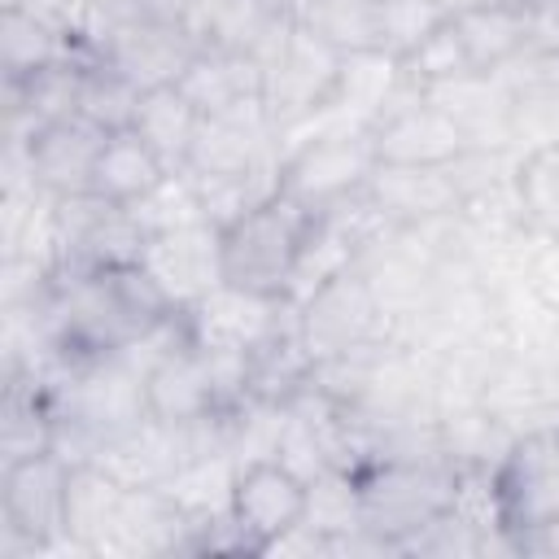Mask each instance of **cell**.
<instances>
[{"instance_id": "1", "label": "cell", "mask_w": 559, "mask_h": 559, "mask_svg": "<svg viewBox=\"0 0 559 559\" xmlns=\"http://www.w3.org/2000/svg\"><path fill=\"white\" fill-rule=\"evenodd\" d=\"M319 210L293 201L288 192H275L245 210L236 223L218 227V253H223V280L249 293L284 297L293 266L310 240Z\"/></svg>"}, {"instance_id": "2", "label": "cell", "mask_w": 559, "mask_h": 559, "mask_svg": "<svg viewBox=\"0 0 559 559\" xmlns=\"http://www.w3.org/2000/svg\"><path fill=\"white\" fill-rule=\"evenodd\" d=\"M362 485V528L380 533L384 542H406L432 515L454 507L459 463L450 454L424 459H376L358 472Z\"/></svg>"}, {"instance_id": "3", "label": "cell", "mask_w": 559, "mask_h": 559, "mask_svg": "<svg viewBox=\"0 0 559 559\" xmlns=\"http://www.w3.org/2000/svg\"><path fill=\"white\" fill-rule=\"evenodd\" d=\"M493 498L502 533L515 537L520 555L528 537L559 524V424H537L511 437L493 463Z\"/></svg>"}, {"instance_id": "4", "label": "cell", "mask_w": 559, "mask_h": 559, "mask_svg": "<svg viewBox=\"0 0 559 559\" xmlns=\"http://www.w3.org/2000/svg\"><path fill=\"white\" fill-rule=\"evenodd\" d=\"M66 489L70 463L52 450L4 463L0 480V555L35 559L66 537Z\"/></svg>"}, {"instance_id": "5", "label": "cell", "mask_w": 559, "mask_h": 559, "mask_svg": "<svg viewBox=\"0 0 559 559\" xmlns=\"http://www.w3.org/2000/svg\"><path fill=\"white\" fill-rule=\"evenodd\" d=\"M297 310H301V336H306V349L314 354V367L328 362V358L367 349V345L397 341L393 336V314H389L384 297L376 293V284L362 266H349V271L332 275Z\"/></svg>"}, {"instance_id": "6", "label": "cell", "mask_w": 559, "mask_h": 559, "mask_svg": "<svg viewBox=\"0 0 559 559\" xmlns=\"http://www.w3.org/2000/svg\"><path fill=\"white\" fill-rule=\"evenodd\" d=\"M380 166L371 127H323L310 140H297L280 166V192L310 210H328L367 188Z\"/></svg>"}, {"instance_id": "7", "label": "cell", "mask_w": 559, "mask_h": 559, "mask_svg": "<svg viewBox=\"0 0 559 559\" xmlns=\"http://www.w3.org/2000/svg\"><path fill=\"white\" fill-rule=\"evenodd\" d=\"M52 240H57L52 271H109L140 262L148 236L131 214V205L105 201L100 192H74L52 201Z\"/></svg>"}, {"instance_id": "8", "label": "cell", "mask_w": 559, "mask_h": 559, "mask_svg": "<svg viewBox=\"0 0 559 559\" xmlns=\"http://www.w3.org/2000/svg\"><path fill=\"white\" fill-rule=\"evenodd\" d=\"M341 61H345V52H336L332 44L310 35L301 22L262 61V105H266L271 122L280 127V135H293L323 114V105L336 87Z\"/></svg>"}, {"instance_id": "9", "label": "cell", "mask_w": 559, "mask_h": 559, "mask_svg": "<svg viewBox=\"0 0 559 559\" xmlns=\"http://www.w3.org/2000/svg\"><path fill=\"white\" fill-rule=\"evenodd\" d=\"M371 135H376L380 162L389 166H454L467 153L459 122L406 74L397 79L389 105L371 122Z\"/></svg>"}, {"instance_id": "10", "label": "cell", "mask_w": 559, "mask_h": 559, "mask_svg": "<svg viewBox=\"0 0 559 559\" xmlns=\"http://www.w3.org/2000/svg\"><path fill=\"white\" fill-rule=\"evenodd\" d=\"M92 52L109 61L118 74H127L140 92L179 83L188 61L201 52L192 31L183 22H162V17H118L100 31L87 35Z\"/></svg>"}, {"instance_id": "11", "label": "cell", "mask_w": 559, "mask_h": 559, "mask_svg": "<svg viewBox=\"0 0 559 559\" xmlns=\"http://www.w3.org/2000/svg\"><path fill=\"white\" fill-rule=\"evenodd\" d=\"M288 297H271V293H249V288H236V284H214L197 306H188V336L201 345V349H214V354H253L271 332L275 323L288 314Z\"/></svg>"}, {"instance_id": "12", "label": "cell", "mask_w": 559, "mask_h": 559, "mask_svg": "<svg viewBox=\"0 0 559 559\" xmlns=\"http://www.w3.org/2000/svg\"><path fill=\"white\" fill-rule=\"evenodd\" d=\"M493 74L507 92L511 148L524 157L559 144V48H524Z\"/></svg>"}, {"instance_id": "13", "label": "cell", "mask_w": 559, "mask_h": 559, "mask_svg": "<svg viewBox=\"0 0 559 559\" xmlns=\"http://www.w3.org/2000/svg\"><path fill=\"white\" fill-rule=\"evenodd\" d=\"M367 197L389 227H428L463 214V183L454 166H389L367 179Z\"/></svg>"}, {"instance_id": "14", "label": "cell", "mask_w": 559, "mask_h": 559, "mask_svg": "<svg viewBox=\"0 0 559 559\" xmlns=\"http://www.w3.org/2000/svg\"><path fill=\"white\" fill-rule=\"evenodd\" d=\"M140 266L157 280V288L179 306H197L214 284H223V253H218V227L214 223H188L170 227L144 240Z\"/></svg>"}, {"instance_id": "15", "label": "cell", "mask_w": 559, "mask_h": 559, "mask_svg": "<svg viewBox=\"0 0 559 559\" xmlns=\"http://www.w3.org/2000/svg\"><path fill=\"white\" fill-rule=\"evenodd\" d=\"M301 511H306V480L293 476L280 459L240 463L236 485H231V520L253 555H262L266 542L293 528Z\"/></svg>"}, {"instance_id": "16", "label": "cell", "mask_w": 559, "mask_h": 559, "mask_svg": "<svg viewBox=\"0 0 559 559\" xmlns=\"http://www.w3.org/2000/svg\"><path fill=\"white\" fill-rule=\"evenodd\" d=\"M188 515L166 489L127 485L122 502L114 507L109 524L100 528L92 555L109 559H144V555H175L183 546Z\"/></svg>"}, {"instance_id": "17", "label": "cell", "mask_w": 559, "mask_h": 559, "mask_svg": "<svg viewBox=\"0 0 559 559\" xmlns=\"http://www.w3.org/2000/svg\"><path fill=\"white\" fill-rule=\"evenodd\" d=\"M192 459H197L192 424H170L157 415H144L135 428H127L96 454L105 472L140 489H166Z\"/></svg>"}, {"instance_id": "18", "label": "cell", "mask_w": 559, "mask_h": 559, "mask_svg": "<svg viewBox=\"0 0 559 559\" xmlns=\"http://www.w3.org/2000/svg\"><path fill=\"white\" fill-rule=\"evenodd\" d=\"M105 127H96L92 118L74 114L61 122H48L44 131H35L26 140V162H31V179L35 188H44L48 197H74V192H92V170L105 144Z\"/></svg>"}, {"instance_id": "19", "label": "cell", "mask_w": 559, "mask_h": 559, "mask_svg": "<svg viewBox=\"0 0 559 559\" xmlns=\"http://www.w3.org/2000/svg\"><path fill=\"white\" fill-rule=\"evenodd\" d=\"M144 393H148V415L170 419V424H192V419H205L214 411H227L223 393H218L214 358L192 336L183 345H175L144 376Z\"/></svg>"}, {"instance_id": "20", "label": "cell", "mask_w": 559, "mask_h": 559, "mask_svg": "<svg viewBox=\"0 0 559 559\" xmlns=\"http://www.w3.org/2000/svg\"><path fill=\"white\" fill-rule=\"evenodd\" d=\"M201 118L262 105V61L231 48H201L175 83Z\"/></svg>"}, {"instance_id": "21", "label": "cell", "mask_w": 559, "mask_h": 559, "mask_svg": "<svg viewBox=\"0 0 559 559\" xmlns=\"http://www.w3.org/2000/svg\"><path fill=\"white\" fill-rule=\"evenodd\" d=\"M92 44L74 31H61L44 17H35L31 9L4 4L0 9V66L4 79H26L35 70L61 66V61H92Z\"/></svg>"}, {"instance_id": "22", "label": "cell", "mask_w": 559, "mask_h": 559, "mask_svg": "<svg viewBox=\"0 0 559 559\" xmlns=\"http://www.w3.org/2000/svg\"><path fill=\"white\" fill-rule=\"evenodd\" d=\"M166 175H170L166 162L127 127V131H109L105 135L96 170H92V192H100L105 201H118V205H135Z\"/></svg>"}, {"instance_id": "23", "label": "cell", "mask_w": 559, "mask_h": 559, "mask_svg": "<svg viewBox=\"0 0 559 559\" xmlns=\"http://www.w3.org/2000/svg\"><path fill=\"white\" fill-rule=\"evenodd\" d=\"M463 48L472 57V70H498L511 57H520L524 48H533V26H528V9L498 0V4H480L454 17Z\"/></svg>"}, {"instance_id": "24", "label": "cell", "mask_w": 559, "mask_h": 559, "mask_svg": "<svg viewBox=\"0 0 559 559\" xmlns=\"http://www.w3.org/2000/svg\"><path fill=\"white\" fill-rule=\"evenodd\" d=\"M197 127H201V114L188 105V96H183L175 83L148 87V92L140 96L135 122H131V131L166 162V170H183Z\"/></svg>"}, {"instance_id": "25", "label": "cell", "mask_w": 559, "mask_h": 559, "mask_svg": "<svg viewBox=\"0 0 559 559\" xmlns=\"http://www.w3.org/2000/svg\"><path fill=\"white\" fill-rule=\"evenodd\" d=\"M297 22L336 52H380V0H301Z\"/></svg>"}, {"instance_id": "26", "label": "cell", "mask_w": 559, "mask_h": 559, "mask_svg": "<svg viewBox=\"0 0 559 559\" xmlns=\"http://www.w3.org/2000/svg\"><path fill=\"white\" fill-rule=\"evenodd\" d=\"M301 520L328 537H345L362 528V485L349 467H328L314 480H306V511Z\"/></svg>"}, {"instance_id": "27", "label": "cell", "mask_w": 559, "mask_h": 559, "mask_svg": "<svg viewBox=\"0 0 559 559\" xmlns=\"http://www.w3.org/2000/svg\"><path fill=\"white\" fill-rule=\"evenodd\" d=\"M140 87L127 79V74H118L109 61H87V70H83V87H79V114L83 118H92L96 127H105V131H127L131 122H135V109H140Z\"/></svg>"}, {"instance_id": "28", "label": "cell", "mask_w": 559, "mask_h": 559, "mask_svg": "<svg viewBox=\"0 0 559 559\" xmlns=\"http://www.w3.org/2000/svg\"><path fill=\"white\" fill-rule=\"evenodd\" d=\"M397 66H402V74H406L419 92L472 74V57H467V48H463V35H459L454 17H450L445 26H437V31H432L415 52H406Z\"/></svg>"}, {"instance_id": "29", "label": "cell", "mask_w": 559, "mask_h": 559, "mask_svg": "<svg viewBox=\"0 0 559 559\" xmlns=\"http://www.w3.org/2000/svg\"><path fill=\"white\" fill-rule=\"evenodd\" d=\"M131 214L140 218L144 236H157V231H170V227H188V223H210L205 205H201V192H197L188 170H170L148 197H140L131 205Z\"/></svg>"}, {"instance_id": "30", "label": "cell", "mask_w": 559, "mask_h": 559, "mask_svg": "<svg viewBox=\"0 0 559 559\" xmlns=\"http://www.w3.org/2000/svg\"><path fill=\"white\" fill-rule=\"evenodd\" d=\"M445 22L450 13L441 0H380V52L402 61Z\"/></svg>"}, {"instance_id": "31", "label": "cell", "mask_w": 559, "mask_h": 559, "mask_svg": "<svg viewBox=\"0 0 559 559\" xmlns=\"http://www.w3.org/2000/svg\"><path fill=\"white\" fill-rule=\"evenodd\" d=\"M262 555H301V559H314V555H332V537L328 533H319V528H310L306 520H297L293 528H284L275 542H266L262 546Z\"/></svg>"}, {"instance_id": "32", "label": "cell", "mask_w": 559, "mask_h": 559, "mask_svg": "<svg viewBox=\"0 0 559 559\" xmlns=\"http://www.w3.org/2000/svg\"><path fill=\"white\" fill-rule=\"evenodd\" d=\"M445 4V13L450 17H459V13H467V9H480V4H498V0H441Z\"/></svg>"}]
</instances>
